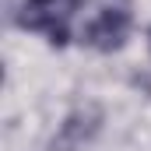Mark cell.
<instances>
[{
  "mask_svg": "<svg viewBox=\"0 0 151 151\" xmlns=\"http://www.w3.org/2000/svg\"><path fill=\"white\" fill-rule=\"evenodd\" d=\"M99 130H102V109H99L95 102L77 106L74 113L60 123L56 137L49 141V151H81Z\"/></svg>",
  "mask_w": 151,
  "mask_h": 151,
  "instance_id": "2",
  "label": "cell"
},
{
  "mask_svg": "<svg viewBox=\"0 0 151 151\" xmlns=\"http://www.w3.org/2000/svg\"><path fill=\"white\" fill-rule=\"evenodd\" d=\"M130 11H127V4H113V7H106L88 28H84V42L88 46H95L99 53H116V49H123L127 46V35H130Z\"/></svg>",
  "mask_w": 151,
  "mask_h": 151,
  "instance_id": "1",
  "label": "cell"
},
{
  "mask_svg": "<svg viewBox=\"0 0 151 151\" xmlns=\"http://www.w3.org/2000/svg\"><path fill=\"white\" fill-rule=\"evenodd\" d=\"M148 46H151V28H148Z\"/></svg>",
  "mask_w": 151,
  "mask_h": 151,
  "instance_id": "3",
  "label": "cell"
}]
</instances>
